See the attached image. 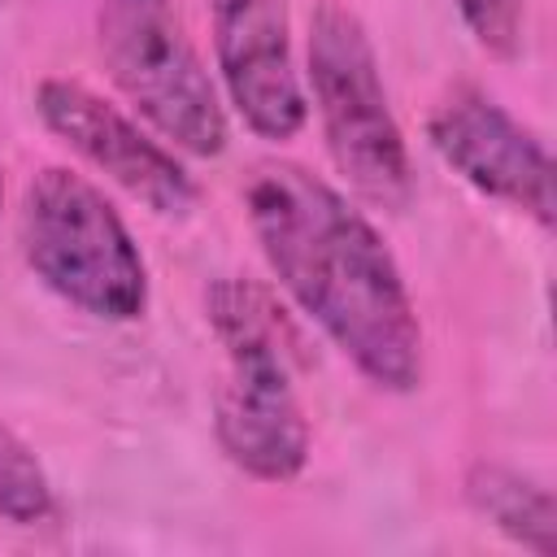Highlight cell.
<instances>
[{
	"label": "cell",
	"instance_id": "obj_1",
	"mask_svg": "<svg viewBox=\"0 0 557 557\" xmlns=\"http://www.w3.org/2000/svg\"><path fill=\"white\" fill-rule=\"evenodd\" d=\"M257 248L292 305L379 392L422 383V322L374 222L322 174L265 161L244 183Z\"/></svg>",
	"mask_w": 557,
	"mask_h": 557
},
{
	"label": "cell",
	"instance_id": "obj_2",
	"mask_svg": "<svg viewBox=\"0 0 557 557\" xmlns=\"http://www.w3.org/2000/svg\"><path fill=\"white\" fill-rule=\"evenodd\" d=\"M205 318L226 352L213 396V435L257 483H292L309 461V418L296 392L292 335L274 300L248 278H213Z\"/></svg>",
	"mask_w": 557,
	"mask_h": 557
},
{
	"label": "cell",
	"instance_id": "obj_3",
	"mask_svg": "<svg viewBox=\"0 0 557 557\" xmlns=\"http://www.w3.org/2000/svg\"><path fill=\"white\" fill-rule=\"evenodd\" d=\"M17 244L35 278L78 313L100 322L144 318V252L113 200L70 165H44L22 187Z\"/></svg>",
	"mask_w": 557,
	"mask_h": 557
},
{
	"label": "cell",
	"instance_id": "obj_4",
	"mask_svg": "<svg viewBox=\"0 0 557 557\" xmlns=\"http://www.w3.org/2000/svg\"><path fill=\"white\" fill-rule=\"evenodd\" d=\"M326 152L344 183L379 205L405 209L413 196V161L405 131L387 104L374 44L352 9L322 0L309 17V91Z\"/></svg>",
	"mask_w": 557,
	"mask_h": 557
},
{
	"label": "cell",
	"instance_id": "obj_5",
	"mask_svg": "<svg viewBox=\"0 0 557 557\" xmlns=\"http://www.w3.org/2000/svg\"><path fill=\"white\" fill-rule=\"evenodd\" d=\"M100 52L117 91L161 139L187 157L226 148V104L174 0H100Z\"/></svg>",
	"mask_w": 557,
	"mask_h": 557
},
{
	"label": "cell",
	"instance_id": "obj_6",
	"mask_svg": "<svg viewBox=\"0 0 557 557\" xmlns=\"http://www.w3.org/2000/svg\"><path fill=\"white\" fill-rule=\"evenodd\" d=\"M35 113L74 157H83L96 174H104L157 218H187L196 209L200 187L174 148H165L91 87L74 78H44L35 87Z\"/></svg>",
	"mask_w": 557,
	"mask_h": 557
},
{
	"label": "cell",
	"instance_id": "obj_7",
	"mask_svg": "<svg viewBox=\"0 0 557 557\" xmlns=\"http://www.w3.org/2000/svg\"><path fill=\"white\" fill-rule=\"evenodd\" d=\"M426 139L435 157L479 196L535 218L544 231L553 226V157L544 139L496 96L483 87L448 91L426 117Z\"/></svg>",
	"mask_w": 557,
	"mask_h": 557
},
{
	"label": "cell",
	"instance_id": "obj_8",
	"mask_svg": "<svg viewBox=\"0 0 557 557\" xmlns=\"http://www.w3.org/2000/svg\"><path fill=\"white\" fill-rule=\"evenodd\" d=\"M213 57L226 104L261 139H296L309 122V96L292 57L283 0H209Z\"/></svg>",
	"mask_w": 557,
	"mask_h": 557
},
{
	"label": "cell",
	"instance_id": "obj_9",
	"mask_svg": "<svg viewBox=\"0 0 557 557\" xmlns=\"http://www.w3.org/2000/svg\"><path fill=\"white\" fill-rule=\"evenodd\" d=\"M466 505L474 509V518H483L492 531H500L505 540L548 557L557 548V505L553 492L513 470V466H496V461H479L466 474Z\"/></svg>",
	"mask_w": 557,
	"mask_h": 557
},
{
	"label": "cell",
	"instance_id": "obj_10",
	"mask_svg": "<svg viewBox=\"0 0 557 557\" xmlns=\"http://www.w3.org/2000/svg\"><path fill=\"white\" fill-rule=\"evenodd\" d=\"M52 509H57V496L44 461L22 435H13L0 422V522L39 527L52 518Z\"/></svg>",
	"mask_w": 557,
	"mask_h": 557
},
{
	"label": "cell",
	"instance_id": "obj_11",
	"mask_svg": "<svg viewBox=\"0 0 557 557\" xmlns=\"http://www.w3.org/2000/svg\"><path fill=\"white\" fill-rule=\"evenodd\" d=\"M453 9H457L461 26L470 30V39L483 52H492L500 61L518 57V48H522V0H453Z\"/></svg>",
	"mask_w": 557,
	"mask_h": 557
},
{
	"label": "cell",
	"instance_id": "obj_12",
	"mask_svg": "<svg viewBox=\"0 0 557 557\" xmlns=\"http://www.w3.org/2000/svg\"><path fill=\"white\" fill-rule=\"evenodd\" d=\"M0 196H4V183H0Z\"/></svg>",
	"mask_w": 557,
	"mask_h": 557
}]
</instances>
